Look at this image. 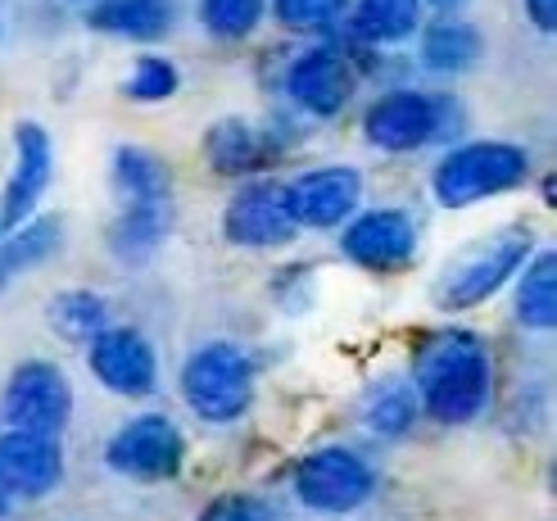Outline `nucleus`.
<instances>
[{
    "mask_svg": "<svg viewBox=\"0 0 557 521\" xmlns=\"http://www.w3.org/2000/svg\"><path fill=\"white\" fill-rule=\"evenodd\" d=\"M426 5H435V10H462L467 0H426Z\"/></svg>",
    "mask_w": 557,
    "mask_h": 521,
    "instance_id": "7c9ffc66",
    "label": "nucleus"
},
{
    "mask_svg": "<svg viewBox=\"0 0 557 521\" xmlns=\"http://www.w3.org/2000/svg\"><path fill=\"white\" fill-rule=\"evenodd\" d=\"M10 517V489H5V481H0V521Z\"/></svg>",
    "mask_w": 557,
    "mask_h": 521,
    "instance_id": "2f4dec72",
    "label": "nucleus"
},
{
    "mask_svg": "<svg viewBox=\"0 0 557 521\" xmlns=\"http://www.w3.org/2000/svg\"><path fill=\"white\" fill-rule=\"evenodd\" d=\"M259 386V363L255 353L232 345V340H213L200 345L182 368V399L200 422L227 426L236 422L249 404H255Z\"/></svg>",
    "mask_w": 557,
    "mask_h": 521,
    "instance_id": "7ed1b4c3",
    "label": "nucleus"
},
{
    "mask_svg": "<svg viewBox=\"0 0 557 521\" xmlns=\"http://www.w3.org/2000/svg\"><path fill=\"white\" fill-rule=\"evenodd\" d=\"M358 200H363V177L358 169H345V163H331V169H313L295 182H286V204L295 213L299 232L313 227H341L349 213H358Z\"/></svg>",
    "mask_w": 557,
    "mask_h": 521,
    "instance_id": "ddd939ff",
    "label": "nucleus"
},
{
    "mask_svg": "<svg viewBox=\"0 0 557 521\" xmlns=\"http://www.w3.org/2000/svg\"><path fill=\"white\" fill-rule=\"evenodd\" d=\"M286 96L313 119H336L354 96V69L341 50L313 46L286 69Z\"/></svg>",
    "mask_w": 557,
    "mask_h": 521,
    "instance_id": "2eb2a0df",
    "label": "nucleus"
},
{
    "mask_svg": "<svg viewBox=\"0 0 557 521\" xmlns=\"http://www.w3.org/2000/svg\"><path fill=\"white\" fill-rule=\"evenodd\" d=\"M46 318L64 340L87 345L91 336H100L109 326V305H104V295H96V290H60L50 299Z\"/></svg>",
    "mask_w": 557,
    "mask_h": 521,
    "instance_id": "b1692460",
    "label": "nucleus"
},
{
    "mask_svg": "<svg viewBox=\"0 0 557 521\" xmlns=\"http://www.w3.org/2000/svg\"><path fill=\"white\" fill-rule=\"evenodd\" d=\"M349 14V0H276V18L290 33H326Z\"/></svg>",
    "mask_w": 557,
    "mask_h": 521,
    "instance_id": "cd10ccee",
    "label": "nucleus"
},
{
    "mask_svg": "<svg viewBox=\"0 0 557 521\" xmlns=\"http://www.w3.org/2000/svg\"><path fill=\"white\" fill-rule=\"evenodd\" d=\"M69 418H73V381L64 376V368H54L46 359H27L10 372V386H5L10 426L64 435Z\"/></svg>",
    "mask_w": 557,
    "mask_h": 521,
    "instance_id": "9d476101",
    "label": "nucleus"
},
{
    "mask_svg": "<svg viewBox=\"0 0 557 521\" xmlns=\"http://www.w3.org/2000/svg\"><path fill=\"white\" fill-rule=\"evenodd\" d=\"M60 245H64V223L60 218H27L23 227H14L10 236H0V290H5L23 268L46 263Z\"/></svg>",
    "mask_w": 557,
    "mask_h": 521,
    "instance_id": "412c9836",
    "label": "nucleus"
},
{
    "mask_svg": "<svg viewBox=\"0 0 557 521\" xmlns=\"http://www.w3.org/2000/svg\"><path fill=\"white\" fill-rule=\"evenodd\" d=\"M417 23H422V0H354V14H349L354 37L376 46L412 37Z\"/></svg>",
    "mask_w": 557,
    "mask_h": 521,
    "instance_id": "5701e85b",
    "label": "nucleus"
},
{
    "mask_svg": "<svg viewBox=\"0 0 557 521\" xmlns=\"http://www.w3.org/2000/svg\"><path fill=\"white\" fill-rule=\"evenodd\" d=\"M87 368L109 395H123V399H146L159 386L154 345L141 332H132V326H104L100 336H91Z\"/></svg>",
    "mask_w": 557,
    "mask_h": 521,
    "instance_id": "9b49d317",
    "label": "nucleus"
},
{
    "mask_svg": "<svg viewBox=\"0 0 557 521\" xmlns=\"http://www.w3.org/2000/svg\"><path fill=\"white\" fill-rule=\"evenodd\" d=\"M205 159L222 177H249L272 159V146L263 141V132H255L245 119H218L205 132Z\"/></svg>",
    "mask_w": 557,
    "mask_h": 521,
    "instance_id": "f3484780",
    "label": "nucleus"
},
{
    "mask_svg": "<svg viewBox=\"0 0 557 521\" xmlns=\"http://www.w3.org/2000/svg\"><path fill=\"white\" fill-rule=\"evenodd\" d=\"M295 495L304 508L341 517V512L363 508L376 495V468L358 449L326 445L295 462Z\"/></svg>",
    "mask_w": 557,
    "mask_h": 521,
    "instance_id": "423d86ee",
    "label": "nucleus"
},
{
    "mask_svg": "<svg viewBox=\"0 0 557 521\" xmlns=\"http://www.w3.org/2000/svg\"><path fill=\"white\" fill-rule=\"evenodd\" d=\"M114 196L119 204H136V200H173V177L163 169V159L141 150V146H119L114 150Z\"/></svg>",
    "mask_w": 557,
    "mask_h": 521,
    "instance_id": "aec40b11",
    "label": "nucleus"
},
{
    "mask_svg": "<svg viewBox=\"0 0 557 521\" xmlns=\"http://www.w3.org/2000/svg\"><path fill=\"white\" fill-rule=\"evenodd\" d=\"M525 18H531L540 33H553L557 27V0H525Z\"/></svg>",
    "mask_w": 557,
    "mask_h": 521,
    "instance_id": "c756f323",
    "label": "nucleus"
},
{
    "mask_svg": "<svg viewBox=\"0 0 557 521\" xmlns=\"http://www.w3.org/2000/svg\"><path fill=\"white\" fill-rule=\"evenodd\" d=\"M222 236L245 250H282L299 236V223L286 204V182H245L222 209Z\"/></svg>",
    "mask_w": 557,
    "mask_h": 521,
    "instance_id": "1a4fd4ad",
    "label": "nucleus"
},
{
    "mask_svg": "<svg viewBox=\"0 0 557 521\" xmlns=\"http://www.w3.org/2000/svg\"><path fill=\"white\" fill-rule=\"evenodd\" d=\"M417 418H422V404H417L412 386H381L363 404V422L376 435H385V441H399V435H408L417 426Z\"/></svg>",
    "mask_w": 557,
    "mask_h": 521,
    "instance_id": "393cba45",
    "label": "nucleus"
},
{
    "mask_svg": "<svg viewBox=\"0 0 557 521\" xmlns=\"http://www.w3.org/2000/svg\"><path fill=\"white\" fill-rule=\"evenodd\" d=\"M200 23L218 41H245L263 23V0H200Z\"/></svg>",
    "mask_w": 557,
    "mask_h": 521,
    "instance_id": "a878e982",
    "label": "nucleus"
},
{
    "mask_svg": "<svg viewBox=\"0 0 557 521\" xmlns=\"http://www.w3.org/2000/svg\"><path fill=\"white\" fill-rule=\"evenodd\" d=\"M531 177V154L512 141H467L435 163L431 190L444 209H467L494 196H508Z\"/></svg>",
    "mask_w": 557,
    "mask_h": 521,
    "instance_id": "20e7f679",
    "label": "nucleus"
},
{
    "mask_svg": "<svg viewBox=\"0 0 557 521\" xmlns=\"http://www.w3.org/2000/svg\"><path fill=\"white\" fill-rule=\"evenodd\" d=\"M512 313L521 326H531V332H548L557 322V255L553 250H540L521 263Z\"/></svg>",
    "mask_w": 557,
    "mask_h": 521,
    "instance_id": "6ab92c4d",
    "label": "nucleus"
},
{
    "mask_svg": "<svg viewBox=\"0 0 557 521\" xmlns=\"http://www.w3.org/2000/svg\"><path fill=\"white\" fill-rule=\"evenodd\" d=\"M412 395L440 426L476 422L494 395L490 345L467 326H435L412 345Z\"/></svg>",
    "mask_w": 557,
    "mask_h": 521,
    "instance_id": "f257e3e1",
    "label": "nucleus"
},
{
    "mask_svg": "<svg viewBox=\"0 0 557 521\" xmlns=\"http://www.w3.org/2000/svg\"><path fill=\"white\" fill-rule=\"evenodd\" d=\"M173 232V200H136L119 204V218L109 227V250L123 263H141L150 259Z\"/></svg>",
    "mask_w": 557,
    "mask_h": 521,
    "instance_id": "dca6fc26",
    "label": "nucleus"
},
{
    "mask_svg": "<svg viewBox=\"0 0 557 521\" xmlns=\"http://www.w3.org/2000/svg\"><path fill=\"white\" fill-rule=\"evenodd\" d=\"M481 54H485V41L471 23L444 18L422 33V64L431 73H467V69L481 64Z\"/></svg>",
    "mask_w": 557,
    "mask_h": 521,
    "instance_id": "4be33fe9",
    "label": "nucleus"
},
{
    "mask_svg": "<svg viewBox=\"0 0 557 521\" xmlns=\"http://www.w3.org/2000/svg\"><path fill=\"white\" fill-rule=\"evenodd\" d=\"M0 481H5L10 495L46 499L50 489L64 481V445H60V435L10 426L5 435H0Z\"/></svg>",
    "mask_w": 557,
    "mask_h": 521,
    "instance_id": "4468645a",
    "label": "nucleus"
},
{
    "mask_svg": "<svg viewBox=\"0 0 557 521\" xmlns=\"http://www.w3.org/2000/svg\"><path fill=\"white\" fill-rule=\"evenodd\" d=\"M104 462L114 468L119 476L132 481H169L182 472L186 462V441L173 418L163 413H141L123 422L104 445Z\"/></svg>",
    "mask_w": 557,
    "mask_h": 521,
    "instance_id": "0eeeda50",
    "label": "nucleus"
},
{
    "mask_svg": "<svg viewBox=\"0 0 557 521\" xmlns=\"http://www.w3.org/2000/svg\"><path fill=\"white\" fill-rule=\"evenodd\" d=\"M531 255H535V232L521 227V223L481 236L471 250H462L449 268H444V277L435 286V305L444 313H462V309L485 305V299H494L517 277L521 263Z\"/></svg>",
    "mask_w": 557,
    "mask_h": 521,
    "instance_id": "f03ea898",
    "label": "nucleus"
},
{
    "mask_svg": "<svg viewBox=\"0 0 557 521\" xmlns=\"http://www.w3.org/2000/svg\"><path fill=\"white\" fill-rule=\"evenodd\" d=\"M462 123V109L435 91H389L363 114V136L385 154L422 150Z\"/></svg>",
    "mask_w": 557,
    "mask_h": 521,
    "instance_id": "39448f33",
    "label": "nucleus"
},
{
    "mask_svg": "<svg viewBox=\"0 0 557 521\" xmlns=\"http://www.w3.org/2000/svg\"><path fill=\"white\" fill-rule=\"evenodd\" d=\"M177 87H182V73L173 60H163V54H141L132 77H127V96L141 100V104L169 100V96H177Z\"/></svg>",
    "mask_w": 557,
    "mask_h": 521,
    "instance_id": "bb28decb",
    "label": "nucleus"
},
{
    "mask_svg": "<svg viewBox=\"0 0 557 521\" xmlns=\"http://www.w3.org/2000/svg\"><path fill=\"white\" fill-rule=\"evenodd\" d=\"M87 23L109 37L159 41L173 27V0H96Z\"/></svg>",
    "mask_w": 557,
    "mask_h": 521,
    "instance_id": "a211bd4d",
    "label": "nucleus"
},
{
    "mask_svg": "<svg viewBox=\"0 0 557 521\" xmlns=\"http://www.w3.org/2000/svg\"><path fill=\"white\" fill-rule=\"evenodd\" d=\"M341 227H345V236H341L345 259L358 263L363 272H376V277H395V272L412 268L417 245H422V232H417L412 213H404V209L349 213Z\"/></svg>",
    "mask_w": 557,
    "mask_h": 521,
    "instance_id": "6e6552de",
    "label": "nucleus"
},
{
    "mask_svg": "<svg viewBox=\"0 0 557 521\" xmlns=\"http://www.w3.org/2000/svg\"><path fill=\"white\" fill-rule=\"evenodd\" d=\"M200 521H276V512L255 495H218L213 504H205Z\"/></svg>",
    "mask_w": 557,
    "mask_h": 521,
    "instance_id": "c85d7f7f",
    "label": "nucleus"
},
{
    "mask_svg": "<svg viewBox=\"0 0 557 521\" xmlns=\"http://www.w3.org/2000/svg\"><path fill=\"white\" fill-rule=\"evenodd\" d=\"M54 177V146L41 123H18L14 127V169L0 190V236H10L37 213L41 196Z\"/></svg>",
    "mask_w": 557,
    "mask_h": 521,
    "instance_id": "f8f14e48",
    "label": "nucleus"
}]
</instances>
